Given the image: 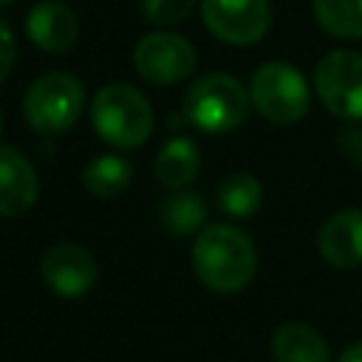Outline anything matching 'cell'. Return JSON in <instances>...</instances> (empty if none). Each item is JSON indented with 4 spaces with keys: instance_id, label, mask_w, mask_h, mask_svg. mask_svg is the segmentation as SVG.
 <instances>
[{
    "instance_id": "8992f818",
    "label": "cell",
    "mask_w": 362,
    "mask_h": 362,
    "mask_svg": "<svg viewBox=\"0 0 362 362\" xmlns=\"http://www.w3.org/2000/svg\"><path fill=\"white\" fill-rule=\"evenodd\" d=\"M314 88L325 110L354 122L362 119V54L359 51H331L314 68Z\"/></svg>"
},
{
    "instance_id": "ac0fdd59",
    "label": "cell",
    "mask_w": 362,
    "mask_h": 362,
    "mask_svg": "<svg viewBox=\"0 0 362 362\" xmlns=\"http://www.w3.org/2000/svg\"><path fill=\"white\" fill-rule=\"evenodd\" d=\"M204 218H206V206H204L201 195H195V192H173L161 204V223L173 235H192V232H198Z\"/></svg>"
},
{
    "instance_id": "7a4b0ae2",
    "label": "cell",
    "mask_w": 362,
    "mask_h": 362,
    "mask_svg": "<svg viewBox=\"0 0 362 362\" xmlns=\"http://www.w3.org/2000/svg\"><path fill=\"white\" fill-rule=\"evenodd\" d=\"M90 122L102 141L133 150L153 133V107L141 90L124 82L105 85L90 102Z\"/></svg>"
},
{
    "instance_id": "52a82bcc",
    "label": "cell",
    "mask_w": 362,
    "mask_h": 362,
    "mask_svg": "<svg viewBox=\"0 0 362 362\" xmlns=\"http://www.w3.org/2000/svg\"><path fill=\"white\" fill-rule=\"evenodd\" d=\"M204 25L229 45H252L272 25L269 0H201Z\"/></svg>"
},
{
    "instance_id": "7402d4cb",
    "label": "cell",
    "mask_w": 362,
    "mask_h": 362,
    "mask_svg": "<svg viewBox=\"0 0 362 362\" xmlns=\"http://www.w3.org/2000/svg\"><path fill=\"white\" fill-rule=\"evenodd\" d=\"M339 362H362V342H354L351 348H345Z\"/></svg>"
},
{
    "instance_id": "ba28073f",
    "label": "cell",
    "mask_w": 362,
    "mask_h": 362,
    "mask_svg": "<svg viewBox=\"0 0 362 362\" xmlns=\"http://www.w3.org/2000/svg\"><path fill=\"white\" fill-rule=\"evenodd\" d=\"M133 68L153 85H173L192 74L195 48L173 31L144 34L133 48Z\"/></svg>"
},
{
    "instance_id": "30bf717a",
    "label": "cell",
    "mask_w": 362,
    "mask_h": 362,
    "mask_svg": "<svg viewBox=\"0 0 362 362\" xmlns=\"http://www.w3.org/2000/svg\"><path fill=\"white\" fill-rule=\"evenodd\" d=\"M37 192L40 181L31 161L14 147H0V218L25 215L34 206Z\"/></svg>"
},
{
    "instance_id": "44dd1931",
    "label": "cell",
    "mask_w": 362,
    "mask_h": 362,
    "mask_svg": "<svg viewBox=\"0 0 362 362\" xmlns=\"http://www.w3.org/2000/svg\"><path fill=\"white\" fill-rule=\"evenodd\" d=\"M14 57H17L14 34H11V28L6 25V20L0 17V82L8 76V71H11V65H14Z\"/></svg>"
},
{
    "instance_id": "3957f363",
    "label": "cell",
    "mask_w": 362,
    "mask_h": 362,
    "mask_svg": "<svg viewBox=\"0 0 362 362\" xmlns=\"http://www.w3.org/2000/svg\"><path fill=\"white\" fill-rule=\"evenodd\" d=\"M246 88L229 74L201 76L184 96V116L204 133H229L246 122L249 113Z\"/></svg>"
},
{
    "instance_id": "4fadbf2b",
    "label": "cell",
    "mask_w": 362,
    "mask_h": 362,
    "mask_svg": "<svg viewBox=\"0 0 362 362\" xmlns=\"http://www.w3.org/2000/svg\"><path fill=\"white\" fill-rule=\"evenodd\" d=\"M274 362H328V342L305 322H286L272 337Z\"/></svg>"
},
{
    "instance_id": "d6986e66",
    "label": "cell",
    "mask_w": 362,
    "mask_h": 362,
    "mask_svg": "<svg viewBox=\"0 0 362 362\" xmlns=\"http://www.w3.org/2000/svg\"><path fill=\"white\" fill-rule=\"evenodd\" d=\"M139 6H141L144 20L156 23V25H175L181 20H187L195 0H139Z\"/></svg>"
},
{
    "instance_id": "5bb4252c",
    "label": "cell",
    "mask_w": 362,
    "mask_h": 362,
    "mask_svg": "<svg viewBox=\"0 0 362 362\" xmlns=\"http://www.w3.org/2000/svg\"><path fill=\"white\" fill-rule=\"evenodd\" d=\"M198 167H201V153H198L195 141L187 136L170 139L156 156V178L170 189L187 187L195 178Z\"/></svg>"
},
{
    "instance_id": "8fae6325",
    "label": "cell",
    "mask_w": 362,
    "mask_h": 362,
    "mask_svg": "<svg viewBox=\"0 0 362 362\" xmlns=\"http://www.w3.org/2000/svg\"><path fill=\"white\" fill-rule=\"evenodd\" d=\"M317 246L328 266H362V209H342L331 215L320 229Z\"/></svg>"
},
{
    "instance_id": "277c9868",
    "label": "cell",
    "mask_w": 362,
    "mask_h": 362,
    "mask_svg": "<svg viewBox=\"0 0 362 362\" xmlns=\"http://www.w3.org/2000/svg\"><path fill=\"white\" fill-rule=\"evenodd\" d=\"M85 107V88L74 74L54 71L40 76L23 102V113L37 133L59 136L71 130Z\"/></svg>"
},
{
    "instance_id": "9a60e30c",
    "label": "cell",
    "mask_w": 362,
    "mask_h": 362,
    "mask_svg": "<svg viewBox=\"0 0 362 362\" xmlns=\"http://www.w3.org/2000/svg\"><path fill=\"white\" fill-rule=\"evenodd\" d=\"M133 178V167L122 156H99L85 167V189L93 198H116L127 189Z\"/></svg>"
},
{
    "instance_id": "5b68a950",
    "label": "cell",
    "mask_w": 362,
    "mask_h": 362,
    "mask_svg": "<svg viewBox=\"0 0 362 362\" xmlns=\"http://www.w3.org/2000/svg\"><path fill=\"white\" fill-rule=\"evenodd\" d=\"M249 99L263 119L274 124H294L308 113L311 90L294 65L266 62L252 76Z\"/></svg>"
},
{
    "instance_id": "6da1fadb",
    "label": "cell",
    "mask_w": 362,
    "mask_h": 362,
    "mask_svg": "<svg viewBox=\"0 0 362 362\" xmlns=\"http://www.w3.org/2000/svg\"><path fill=\"white\" fill-rule=\"evenodd\" d=\"M192 269L206 288L232 294L252 283L257 252L243 229L232 223H209L192 243Z\"/></svg>"
},
{
    "instance_id": "2e32d148",
    "label": "cell",
    "mask_w": 362,
    "mask_h": 362,
    "mask_svg": "<svg viewBox=\"0 0 362 362\" xmlns=\"http://www.w3.org/2000/svg\"><path fill=\"white\" fill-rule=\"evenodd\" d=\"M260 201H263V187L249 173H232L218 187V206L229 218H238V221L252 218L257 212Z\"/></svg>"
},
{
    "instance_id": "603a6c76",
    "label": "cell",
    "mask_w": 362,
    "mask_h": 362,
    "mask_svg": "<svg viewBox=\"0 0 362 362\" xmlns=\"http://www.w3.org/2000/svg\"><path fill=\"white\" fill-rule=\"evenodd\" d=\"M0 130H3V113H0Z\"/></svg>"
},
{
    "instance_id": "9c48e42d",
    "label": "cell",
    "mask_w": 362,
    "mask_h": 362,
    "mask_svg": "<svg viewBox=\"0 0 362 362\" xmlns=\"http://www.w3.org/2000/svg\"><path fill=\"white\" fill-rule=\"evenodd\" d=\"M42 283L59 297H82L96 283V263L79 243H54L40 257Z\"/></svg>"
},
{
    "instance_id": "cb8c5ba5",
    "label": "cell",
    "mask_w": 362,
    "mask_h": 362,
    "mask_svg": "<svg viewBox=\"0 0 362 362\" xmlns=\"http://www.w3.org/2000/svg\"><path fill=\"white\" fill-rule=\"evenodd\" d=\"M6 3H11V0H0V6H6Z\"/></svg>"
},
{
    "instance_id": "7c38bea8",
    "label": "cell",
    "mask_w": 362,
    "mask_h": 362,
    "mask_svg": "<svg viewBox=\"0 0 362 362\" xmlns=\"http://www.w3.org/2000/svg\"><path fill=\"white\" fill-rule=\"evenodd\" d=\"M25 34L37 48L59 54V51H68L76 42L79 23H76V17L68 6H62L57 0H45V3H37L28 11Z\"/></svg>"
},
{
    "instance_id": "ffe728a7",
    "label": "cell",
    "mask_w": 362,
    "mask_h": 362,
    "mask_svg": "<svg viewBox=\"0 0 362 362\" xmlns=\"http://www.w3.org/2000/svg\"><path fill=\"white\" fill-rule=\"evenodd\" d=\"M337 144H339V150H342L356 167H362V119L348 122V124L337 133Z\"/></svg>"
},
{
    "instance_id": "e0dca14e",
    "label": "cell",
    "mask_w": 362,
    "mask_h": 362,
    "mask_svg": "<svg viewBox=\"0 0 362 362\" xmlns=\"http://www.w3.org/2000/svg\"><path fill=\"white\" fill-rule=\"evenodd\" d=\"M317 23L339 40L362 37V0H314Z\"/></svg>"
}]
</instances>
